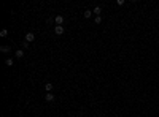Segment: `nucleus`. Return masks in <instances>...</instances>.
<instances>
[{
    "label": "nucleus",
    "mask_w": 159,
    "mask_h": 117,
    "mask_svg": "<svg viewBox=\"0 0 159 117\" xmlns=\"http://www.w3.org/2000/svg\"><path fill=\"white\" fill-rule=\"evenodd\" d=\"M64 32H65V30H64V25H56V27H54V33H56V35H64Z\"/></svg>",
    "instance_id": "obj_1"
},
{
    "label": "nucleus",
    "mask_w": 159,
    "mask_h": 117,
    "mask_svg": "<svg viewBox=\"0 0 159 117\" xmlns=\"http://www.w3.org/2000/svg\"><path fill=\"white\" fill-rule=\"evenodd\" d=\"M24 40H26L27 43H32L33 40H35V35H33L32 32H27V33H26V36H24Z\"/></svg>",
    "instance_id": "obj_2"
},
{
    "label": "nucleus",
    "mask_w": 159,
    "mask_h": 117,
    "mask_svg": "<svg viewBox=\"0 0 159 117\" xmlns=\"http://www.w3.org/2000/svg\"><path fill=\"white\" fill-rule=\"evenodd\" d=\"M54 22H56V25H62V24H64V16L57 14L56 18H54Z\"/></svg>",
    "instance_id": "obj_3"
},
{
    "label": "nucleus",
    "mask_w": 159,
    "mask_h": 117,
    "mask_svg": "<svg viewBox=\"0 0 159 117\" xmlns=\"http://www.w3.org/2000/svg\"><path fill=\"white\" fill-rule=\"evenodd\" d=\"M45 100H46V101H54V95H53V93L51 92H49V93H46V96H45Z\"/></svg>",
    "instance_id": "obj_4"
},
{
    "label": "nucleus",
    "mask_w": 159,
    "mask_h": 117,
    "mask_svg": "<svg viewBox=\"0 0 159 117\" xmlns=\"http://www.w3.org/2000/svg\"><path fill=\"white\" fill-rule=\"evenodd\" d=\"M92 13H94L96 16H100V13H102V8H100V6H96V8L92 10Z\"/></svg>",
    "instance_id": "obj_5"
},
{
    "label": "nucleus",
    "mask_w": 159,
    "mask_h": 117,
    "mask_svg": "<svg viewBox=\"0 0 159 117\" xmlns=\"http://www.w3.org/2000/svg\"><path fill=\"white\" fill-rule=\"evenodd\" d=\"M45 90H46V93H49L53 90V84L51 82H46V85H45Z\"/></svg>",
    "instance_id": "obj_6"
},
{
    "label": "nucleus",
    "mask_w": 159,
    "mask_h": 117,
    "mask_svg": "<svg viewBox=\"0 0 159 117\" xmlns=\"http://www.w3.org/2000/svg\"><path fill=\"white\" fill-rule=\"evenodd\" d=\"M14 55H16V57H18V59H21L22 55H24V51H22V49H18V51L14 52Z\"/></svg>",
    "instance_id": "obj_7"
},
{
    "label": "nucleus",
    "mask_w": 159,
    "mask_h": 117,
    "mask_svg": "<svg viewBox=\"0 0 159 117\" xmlns=\"http://www.w3.org/2000/svg\"><path fill=\"white\" fill-rule=\"evenodd\" d=\"M83 16H84L86 19H87V18H91V16H92V11H91V10H86V11L83 13Z\"/></svg>",
    "instance_id": "obj_8"
},
{
    "label": "nucleus",
    "mask_w": 159,
    "mask_h": 117,
    "mask_svg": "<svg viewBox=\"0 0 159 117\" xmlns=\"http://www.w3.org/2000/svg\"><path fill=\"white\" fill-rule=\"evenodd\" d=\"M6 35H8V30H6V29H2V30H0V36H2V38H5Z\"/></svg>",
    "instance_id": "obj_9"
},
{
    "label": "nucleus",
    "mask_w": 159,
    "mask_h": 117,
    "mask_svg": "<svg viewBox=\"0 0 159 117\" xmlns=\"http://www.w3.org/2000/svg\"><path fill=\"white\" fill-rule=\"evenodd\" d=\"M0 51H2V52H5V54H6V52H10L11 49H10V46H2V48H0Z\"/></svg>",
    "instance_id": "obj_10"
},
{
    "label": "nucleus",
    "mask_w": 159,
    "mask_h": 117,
    "mask_svg": "<svg viewBox=\"0 0 159 117\" xmlns=\"http://www.w3.org/2000/svg\"><path fill=\"white\" fill-rule=\"evenodd\" d=\"M5 65H6V66H13L14 63H13V60H11V59H6V60H5Z\"/></svg>",
    "instance_id": "obj_11"
},
{
    "label": "nucleus",
    "mask_w": 159,
    "mask_h": 117,
    "mask_svg": "<svg viewBox=\"0 0 159 117\" xmlns=\"http://www.w3.org/2000/svg\"><path fill=\"white\" fill-rule=\"evenodd\" d=\"M94 22H96V24H100V22H102V18H100V16H96V19H94Z\"/></svg>",
    "instance_id": "obj_12"
},
{
    "label": "nucleus",
    "mask_w": 159,
    "mask_h": 117,
    "mask_svg": "<svg viewBox=\"0 0 159 117\" xmlns=\"http://www.w3.org/2000/svg\"><path fill=\"white\" fill-rule=\"evenodd\" d=\"M29 44H30V43H27L24 40V41H22V49H27V48H29Z\"/></svg>",
    "instance_id": "obj_13"
},
{
    "label": "nucleus",
    "mask_w": 159,
    "mask_h": 117,
    "mask_svg": "<svg viewBox=\"0 0 159 117\" xmlns=\"http://www.w3.org/2000/svg\"><path fill=\"white\" fill-rule=\"evenodd\" d=\"M116 3H118V5H119V6H123V5H124V0H118Z\"/></svg>",
    "instance_id": "obj_14"
},
{
    "label": "nucleus",
    "mask_w": 159,
    "mask_h": 117,
    "mask_svg": "<svg viewBox=\"0 0 159 117\" xmlns=\"http://www.w3.org/2000/svg\"><path fill=\"white\" fill-rule=\"evenodd\" d=\"M21 117H26V116H21Z\"/></svg>",
    "instance_id": "obj_15"
},
{
    "label": "nucleus",
    "mask_w": 159,
    "mask_h": 117,
    "mask_svg": "<svg viewBox=\"0 0 159 117\" xmlns=\"http://www.w3.org/2000/svg\"><path fill=\"white\" fill-rule=\"evenodd\" d=\"M158 74H159V71H158Z\"/></svg>",
    "instance_id": "obj_16"
},
{
    "label": "nucleus",
    "mask_w": 159,
    "mask_h": 117,
    "mask_svg": "<svg viewBox=\"0 0 159 117\" xmlns=\"http://www.w3.org/2000/svg\"><path fill=\"white\" fill-rule=\"evenodd\" d=\"M156 117H159V116H156Z\"/></svg>",
    "instance_id": "obj_17"
}]
</instances>
